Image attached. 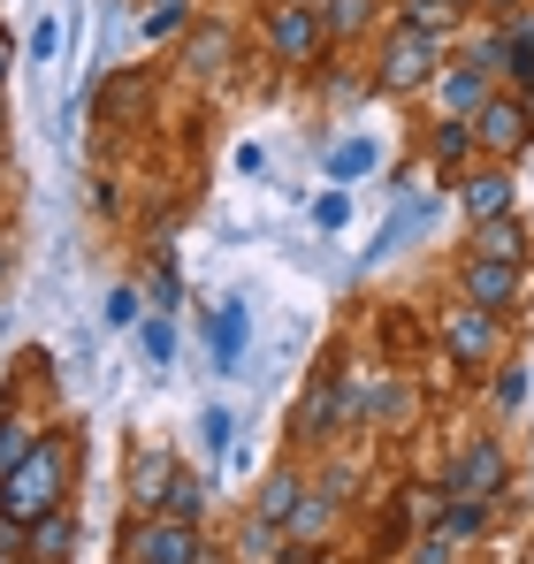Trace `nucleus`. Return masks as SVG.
<instances>
[{
	"mask_svg": "<svg viewBox=\"0 0 534 564\" xmlns=\"http://www.w3.org/2000/svg\"><path fill=\"white\" fill-rule=\"evenodd\" d=\"M70 473H77L70 435H39V443H31L15 466L0 473V511H8L15 527H31V519L62 511V503H70Z\"/></svg>",
	"mask_w": 534,
	"mask_h": 564,
	"instance_id": "f257e3e1",
	"label": "nucleus"
},
{
	"mask_svg": "<svg viewBox=\"0 0 534 564\" xmlns=\"http://www.w3.org/2000/svg\"><path fill=\"white\" fill-rule=\"evenodd\" d=\"M436 54H444V39H428V31H413V23H397L389 31V46H382V62H374V85L389 99L420 93V85H436Z\"/></svg>",
	"mask_w": 534,
	"mask_h": 564,
	"instance_id": "f03ea898",
	"label": "nucleus"
},
{
	"mask_svg": "<svg viewBox=\"0 0 534 564\" xmlns=\"http://www.w3.org/2000/svg\"><path fill=\"white\" fill-rule=\"evenodd\" d=\"M329 23H321V8H275L267 15V54L282 62V69H321L329 62Z\"/></svg>",
	"mask_w": 534,
	"mask_h": 564,
	"instance_id": "7ed1b4c3",
	"label": "nucleus"
},
{
	"mask_svg": "<svg viewBox=\"0 0 534 564\" xmlns=\"http://www.w3.org/2000/svg\"><path fill=\"white\" fill-rule=\"evenodd\" d=\"M199 550H206V534L183 527V519H169V511L122 527V557H138V564H199Z\"/></svg>",
	"mask_w": 534,
	"mask_h": 564,
	"instance_id": "20e7f679",
	"label": "nucleus"
},
{
	"mask_svg": "<svg viewBox=\"0 0 534 564\" xmlns=\"http://www.w3.org/2000/svg\"><path fill=\"white\" fill-rule=\"evenodd\" d=\"M458 297L504 321V313H520V297H527V268H512V260H473V252H466V268H458Z\"/></svg>",
	"mask_w": 534,
	"mask_h": 564,
	"instance_id": "39448f33",
	"label": "nucleus"
},
{
	"mask_svg": "<svg viewBox=\"0 0 534 564\" xmlns=\"http://www.w3.org/2000/svg\"><path fill=\"white\" fill-rule=\"evenodd\" d=\"M527 138H534V122H527V107H520L512 93H489V99H481V115H473V145H481L489 161H512Z\"/></svg>",
	"mask_w": 534,
	"mask_h": 564,
	"instance_id": "423d86ee",
	"label": "nucleus"
},
{
	"mask_svg": "<svg viewBox=\"0 0 534 564\" xmlns=\"http://www.w3.org/2000/svg\"><path fill=\"white\" fill-rule=\"evenodd\" d=\"M504 488H512V466H504V451H496L489 435L458 451V466H450V496H473V503H504Z\"/></svg>",
	"mask_w": 534,
	"mask_h": 564,
	"instance_id": "0eeeda50",
	"label": "nucleus"
},
{
	"mask_svg": "<svg viewBox=\"0 0 534 564\" xmlns=\"http://www.w3.org/2000/svg\"><path fill=\"white\" fill-rule=\"evenodd\" d=\"M444 344L458 367H489V351H496V313H481V305H444Z\"/></svg>",
	"mask_w": 534,
	"mask_h": 564,
	"instance_id": "6e6552de",
	"label": "nucleus"
},
{
	"mask_svg": "<svg viewBox=\"0 0 534 564\" xmlns=\"http://www.w3.org/2000/svg\"><path fill=\"white\" fill-rule=\"evenodd\" d=\"M337 420H344V389H337V359H329L321 375L306 381V404H298L290 435H298V443H321V435H337Z\"/></svg>",
	"mask_w": 534,
	"mask_h": 564,
	"instance_id": "1a4fd4ad",
	"label": "nucleus"
},
{
	"mask_svg": "<svg viewBox=\"0 0 534 564\" xmlns=\"http://www.w3.org/2000/svg\"><path fill=\"white\" fill-rule=\"evenodd\" d=\"M337 503H344L337 488H306V496H298V511L282 519V542H290V550H321V542H329V527H337Z\"/></svg>",
	"mask_w": 534,
	"mask_h": 564,
	"instance_id": "9d476101",
	"label": "nucleus"
},
{
	"mask_svg": "<svg viewBox=\"0 0 534 564\" xmlns=\"http://www.w3.org/2000/svg\"><path fill=\"white\" fill-rule=\"evenodd\" d=\"M169 480H177V458L169 451H138L130 458V519H153L169 503Z\"/></svg>",
	"mask_w": 534,
	"mask_h": 564,
	"instance_id": "9b49d317",
	"label": "nucleus"
},
{
	"mask_svg": "<svg viewBox=\"0 0 534 564\" xmlns=\"http://www.w3.org/2000/svg\"><path fill=\"white\" fill-rule=\"evenodd\" d=\"M23 557H31V564H70V557H77V519H70V503L23 527Z\"/></svg>",
	"mask_w": 534,
	"mask_h": 564,
	"instance_id": "f8f14e48",
	"label": "nucleus"
},
{
	"mask_svg": "<svg viewBox=\"0 0 534 564\" xmlns=\"http://www.w3.org/2000/svg\"><path fill=\"white\" fill-rule=\"evenodd\" d=\"M512 169H504V161H489V169H481V176H466V184H458V198H466V221H496V214H512Z\"/></svg>",
	"mask_w": 534,
	"mask_h": 564,
	"instance_id": "ddd939ff",
	"label": "nucleus"
},
{
	"mask_svg": "<svg viewBox=\"0 0 534 564\" xmlns=\"http://www.w3.org/2000/svg\"><path fill=\"white\" fill-rule=\"evenodd\" d=\"M428 534H436L444 550H466V542H481V534H489V503H473V496H444Z\"/></svg>",
	"mask_w": 534,
	"mask_h": 564,
	"instance_id": "4468645a",
	"label": "nucleus"
},
{
	"mask_svg": "<svg viewBox=\"0 0 534 564\" xmlns=\"http://www.w3.org/2000/svg\"><path fill=\"white\" fill-rule=\"evenodd\" d=\"M473 260H512V268H527V229H520V214H496V221H473V245H466Z\"/></svg>",
	"mask_w": 534,
	"mask_h": 564,
	"instance_id": "2eb2a0df",
	"label": "nucleus"
},
{
	"mask_svg": "<svg viewBox=\"0 0 534 564\" xmlns=\"http://www.w3.org/2000/svg\"><path fill=\"white\" fill-rule=\"evenodd\" d=\"M92 107H99V122H130V115H146V107H153V77H146V69H122V77H107V85H99Z\"/></svg>",
	"mask_w": 534,
	"mask_h": 564,
	"instance_id": "dca6fc26",
	"label": "nucleus"
},
{
	"mask_svg": "<svg viewBox=\"0 0 534 564\" xmlns=\"http://www.w3.org/2000/svg\"><path fill=\"white\" fill-rule=\"evenodd\" d=\"M489 93H496V85H489L473 62H450V69H444V115H458V122H473Z\"/></svg>",
	"mask_w": 534,
	"mask_h": 564,
	"instance_id": "f3484780",
	"label": "nucleus"
},
{
	"mask_svg": "<svg viewBox=\"0 0 534 564\" xmlns=\"http://www.w3.org/2000/svg\"><path fill=\"white\" fill-rule=\"evenodd\" d=\"M298 496H306V480H298V473L290 466H275L260 480V496H253V511H260L267 527H282V519H290V511H298Z\"/></svg>",
	"mask_w": 534,
	"mask_h": 564,
	"instance_id": "a211bd4d",
	"label": "nucleus"
},
{
	"mask_svg": "<svg viewBox=\"0 0 534 564\" xmlns=\"http://www.w3.org/2000/svg\"><path fill=\"white\" fill-rule=\"evenodd\" d=\"M222 62H229V31H222V23H206V31L183 39V69H191V77H222Z\"/></svg>",
	"mask_w": 534,
	"mask_h": 564,
	"instance_id": "6ab92c4d",
	"label": "nucleus"
},
{
	"mask_svg": "<svg viewBox=\"0 0 534 564\" xmlns=\"http://www.w3.org/2000/svg\"><path fill=\"white\" fill-rule=\"evenodd\" d=\"M206 496H214V488H206V473H183V466H177V480H169V503H161V511H169V519H183V527H199V519H206Z\"/></svg>",
	"mask_w": 534,
	"mask_h": 564,
	"instance_id": "aec40b11",
	"label": "nucleus"
},
{
	"mask_svg": "<svg viewBox=\"0 0 534 564\" xmlns=\"http://www.w3.org/2000/svg\"><path fill=\"white\" fill-rule=\"evenodd\" d=\"M245 359V305H214V367L229 375Z\"/></svg>",
	"mask_w": 534,
	"mask_h": 564,
	"instance_id": "412c9836",
	"label": "nucleus"
},
{
	"mask_svg": "<svg viewBox=\"0 0 534 564\" xmlns=\"http://www.w3.org/2000/svg\"><path fill=\"white\" fill-rule=\"evenodd\" d=\"M428 153L444 161V169H458V161H473L481 145H473V122H458V115H444L436 130H428Z\"/></svg>",
	"mask_w": 534,
	"mask_h": 564,
	"instance_id": "4be33fe9",
	"label": "nucleus"
},
{
	"mask_svg": "<svg viewBox=\"0 0 534 564\" xmlns=\"http://www.w3.org/2000/svg\"><path fill=\"white\" fill-rule=\"evenodd\" d=\"M466 62H473L489 85H496V77H512V39H504V23H496V31H481V39L466 46Z\"/></svg>",
	"mask_w": 534,
	"mask_h": 564,
	"instance_id": "5701e85b",
	"label": "nucleus"
},
{
	"mask_svg": "<svg viewBox=\"0 0 534 564\" xmlns=\"http://www.w3.org/2000/svg\"><path fill=\"white\" fill-rule=\"evenodd\" d=\"M313 8H321L329 39H359V31L374 23V0H313Z\"/></svg>",
	"mask_w": 534,
	"mask_h": 564,
	"instance_id": "b1692460",
	"label": "nucleus"
},
{
	"mask_svg": "<svg viewBox=\"0 0 534 564\" xmlns=\"http://www.w3.org/2000/svg\"><path fill=\"white\" fill-rule=\"evenodd\" d=\"M39 435H46V427H39L31 412H0V473L15 466V458H23V451H31Z\"/></svg>",
	"mask_w": 534,
	"mask_h": 564,
	"instance_id": "393cba45",
	"label": "nucleus"
},
{
	"mask_svg": "<svg viewBox=\"0 0 534 564\" xmlns=\"http://www.w3.org/2000/svg\"><path fill=\"white\" fill-rule=\"evenodd\" d=\"M405 23L428 31V39H450L458 31V0H405Z\"/></svg>",
	"mask_w": 534,
	"mask_h": 564,
	"instance_id": "a878e982",
	"label": "nucleus"
},
{
	"mask_svg": "<svg viewBox=\"0 0 534 564\" xmlns=\"http://www.w3.org/2000/svg\"><path fill=\"white\" fill-rule=\"evenodd\" d=\"M374 169V138H344L337 153H329V184H359Z\"/></svg>",
	"mask_w": 534,
	"mask_h": 564,
	"instance_id": "bb28decb",
	"label": "nucleus"
},
{
	"mask_svg": "<svg viewBox=\"0 0 534 564\" xmlns=\"http://www.w3.org/2000/svg\"><path fill=\"white\" fill-rule=\"evenodd\" d=\"M138 351H146V367H169L177 359V328L153 313V321H138Z\"/></svg>",
	"mask_w": 534,
	"mask_h": 564,
	"instance_id": "cd10ccee",
	"label": "nucleus"
},
{
	"mask_svg": "<svg viewBox=\"0 0 534 564\" xmlns=\"http://www.w3.org/2000/svg\"><path fill=\"white\" fill-rule=\"evenodd\" d=\"M183 23H191V0H161V8L146 15V39H177Z\"/></svg>",
	"mask_w": 534,
	"mask_h": 564,
	"instance_id": "c85d7f7f",
	"label": "nucleus"
},
{
	"mask_svg": "<svg viewBox=\"0 0 534 564\" xmlns=\"http://www.w3.org/2000/svg\"><path fill=\"white\" fill-rule=\"evenodd\" d=\"M366 412H374V420H405V412H413V389H405V381H382Z\"/></svg>",
	"mask_w": 534,
	"mask_h": 564,
	"instance_id": "c756f323",
	"label": "nucleus"
},
{
	"mask_svg": "<svg viewBox=\"0 0 534 564\" xmlns=\"http://www.w3.org/2000/svg\"><path fill=\"white\" fill-rule=\"evenodd\" d=\"M229 427H237V420H229L222 404H206V412H199V435H206V458H222V451H229Z\"/></svg>",
	"mask_w": 534,
	"mask_h": 564,
	"instance_id": "7c9ffc66",
	"label": "nucleus"
},
{
	"mask_svg": "<svg viewBox=\"0 0 534 564\" xmlns=\"http://www.w3.org/2000/svg\"><path fill=\"white\" fill-rule=\"evenodd\" d=\"M489 389H496V404H504V412H520V404H527V367H496Z\"/></svg>",
	"mask_w": 534,
	"mask_h": 564,
	"instance_id": "2f4dec72",
	"label": "nucleus"
},
{
	"mask_svg": "<svg viewBox=\"0 0 534 564\" xmlns=\"http://www.w3.org/2000/svg\"><path fill=\"white\" fill-rule=\"evenodd\" d=\"M344 214H352L344 191H321V198H313V229H344Z\"/></svg>",
	"mask_w": 534,
	"mask_h": 564,
	"instance_id": "473e14b6",
	"label": "nucleus"
},
{
	"mask_svg": "<svg viewBox=\"0 0 534 564\" xmlns=\"http://www.w3.org/2000/svg\"><path fill=\"white\" fill-rule=\"evenodd\" d=\"M107 321H138V290H130V282L107 297Z\"/></svg>",
	"mask_w": 534,
	"mask_h": 564,
	"instance_id": "72a5a7b5",
	"label": "nucleus"
},
{
	"mask_svg": "<svg viewBox=\"0 0 534 564\" xmlns=\"http://www.w3.org/2000/svg\"><path fill=\"white\" fill-rule=\"evenodd\" d=\"M153 305H177V275H169V260L153 268Z\"/></svg>",
	"mask_w": 534,
	"mask_h": 564,
	"instance_id": "f704fd0d",
	"label": "nucleus"
},
{
	"mask_svg": "<svg viewBox=\"0 0 534 564\" xmlns=\"http://www.w3.org/2000/svg\"><path fill=\"white\" fill-rule=\"evenodd\" d=\"M458 557V550H444V542H436V534H428V542H420V550H413V564H450Z\"/></svg>",
	"mask_w": 534,
	"mask_h": 564,
	"instance_id": "c9c22d12",
	"label": "nucleus"
},
{
	"mask_svg": "<svg viewBox=\"0 0 534 564\" xmlns=\"http://www.w3.org/2000/svg\"><path fill=\"white\" fill-rule=\"evenodd\" d=\"M282 564H344L337 550H282Z\"/></svg>",
	"mask_w": 534,
	"mask_h": 564,
	"instance_id": "e433bc0d",
	"label": "nucleus"
},
{
	"mask_svg": "<svg viewBox=\"0 0 534 564\" xmlns=\"http://www.w3.org/2000/svg\"><path fill=\"white\" fill-rule=\"evenodd\" d=\"M8 69H15V39L0 31V85H8Z\"/></svg>",
	"mask_w": 534,
	"mask_h": 564,
	"instance_id": "4c0bfd02",
	"label": "nucleus"
},
{
	"mask_svg": "<svg viewBox=\"0 0 534 564\" xmlns=\"http://www.w3.org/2000/svg\"><path fill=\"white\" fill-rule=\"evenodd\" d=\"M481 8H489V15L504 23V15H512V8H527V0H481Z\"/></svg>",
	"mask_w": 534,
	"mask_h": 564,
	"instance_id": "58836bf2",
	"label": "nucleus"
},
{
	"mask_svg": "<svg viewBox=\"0 0 534 564\" xmlns=\"http://www.w3.org/2000/svg\"><path fill=\"white\" fill-rule=\"evenodd\" d=\"M512 99H520V107H527V122H534V77H527V85H520V93H512Z\"/></svg>",
	"mask_w": 534,
	"mask_h": 564,
	"instance_id": "ea45409f",
	"label": "nucleus"
},
{
	"mask_svg": "<svg viewBox=\"0 0 534 564\" xmlns=\"http://www.w3.org/2000/svg\"><path fill=\"white\" fill-rule=\"evenodd\" d=\"M199 564H229V557H222V550H199Z\"/></svg>",
	"mask_w": 534,
	"mask_h": 564,
	"instance_id": "a19ab883",
	"label": "nucleus"
},
{
	"mask_svg": "<svg viewBox=\"0 0 534 564\" xmlns=\"http://www.w3.org/2000/svg\"><path fill=\"white\" fill-rule=\"evenodd\" d=\"M275 8H313V0H275Z\"/></svg>",
	"mask_w": 534,
	"mask_h": 564,
	"instance_id": "79ce46f5",
	"label": "nucleus"
},
{
	"mask_svg": "<svg viewBox=\"0 0 534 564\" xmlns=\"http://www.w3.org/2000/svg\"><path fill=\"white\" fill-rule=\"evenodd\" d=\"M122 564H138V557H122Z\"/></svg>",
	"mask_w": 534,
	"mask_h": 564,
	"instance_id": "37998d69",
	"label": "nucleus"
},
{
	"mask_svg": "<svg viewBox=\"0 0 534 564\" xmlns=\"http://www.w3.org/2000/svg\"><path fill=\"white\" fill-rule=\"evenodd\" d=\"M458 8H466V0H458Z\"/></svg>",
	"mask_w": 534,
	"mask_h": 564,
	"instance_id": "c03bdc74",
	"label": "nucleus"
},
{
	"mask_svg": "<svg viewBox=\"0 0 534 564\" xmlns=\"http://www.w3.org/2000/svg\"><path fill=\"white\" fill-rule=\"evenodd\" d=\"M0 519H8V511H0Z\"/></svg>",
	"mask_w": 534,
	"mask_h": 564,
	"instance_id": "a18cd8bd",
	"label": "nucleus"
}]
</instances>
